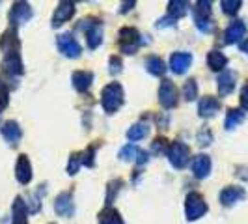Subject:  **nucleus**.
Instances as JSON below:
<instances>
[{
    "instance_id": "nucleus-24",
    "label": "nucleus",
    "mask_w": 248,
    "mask_h": 224,
    "mask_svg": "<svg viewBox=\"0 0 248 224\" xmlns=\"http://www.w3.org/2000/svg\"><path fill=\"white\" fill-rule=\"evenodd\" d=\"M97 221H99V224H124V219H122L120 211L110 208V206H107L105 209H101Z\"/></svg>"
},
{
    "instance_id": "nucleus-16",
    "label": "nucleus",
    "mask_w": 248,
    "mask_h": 224,
    "mask_svg": "<svg viewBox=\"0 0 248 224\" xmlns=\"http://www.w3.org/2000/svg\"><path fill=\"white\" fill-rule=\"evenodd\" d=\"M235 82H237V73L232 71V69H224L220 77H218V94L226 97L230 96L233 90H235Z\"/></svg>"
},
{
    "instance_id": "nucleus-13",
    "label": "nucleus",
    "mask_w": 248,
    "mask_h": 224,
    "mask_svg": "<svg viewBox=\"0 0 248 224\" xmlns=\"http://www.w3.org/2000/svg\"><path fill=\"white\" fill-rule=\"evenodd\" d=\"M120 159L122 161H135L138 164H144L148 161V151L140 149L138 146H133V144H127L120 149Z\"/></svg>"
},
{
    "instance_id": "nucleus-10",
    "label": "nucleus",
    "mask_w": 248,
    "mask_h": 224,
    "mask_svg": "<svg viewBox=\"0 0 248 224\" xmlns=\"http://www.w3.org/2000/svg\"><path fill=\"white\" fill-rule=\"evenodd\" d=\"M54 211L58 213L60 217H65V219L73 217L75 204H73V194H71L69 191L60 192V194L56 196V202H54Z\"/></svg>"
},
{
    "instance_id": "nucleus-25",
    "label": "nucleus",
    "mask_w": 248,
    "mask_h": 224,
    "mask_svg": "<svg viewBox=\"0 0 248 224\" xmlns=\"http://www.w3.org/2000/svg\"><path fill=\"white\" fill-rule=\"evenodd\" d=\"M226 64H228V58L224 56L220 50H211L207 54V65L211 67L213 71H224Z\"/></svg>"
},
{
    "instance_id": "nucleus-35",
    "label": "nucleus",
    "mask_w": 248,
    "mask_h": 224,
    "mask_svg": "<svg viewBox=\"0 0 248 224\" xmlns=\"http://www.w3.org/2000/svg\"><path fill=\"white\" fill-rule=\"evenodd\" d=\"M95 149H97V146H90V148H88L84 153H80L82 164H86V166H93V164H95V159H93V155H95Z\"/></svg>"
},
{
    "instance_id": "nucleus-39",
    "label": "nucleus",
    "mask_w": 248,
    "mask_h": 224,
    "mask_svg": "<svg viewBox=\"0 0 248 224\" xmlns=\"http://www.w3.org/2000/svg\"><path fill=\"white\" fill-rule=\"evenodd\" d=\"M241 105H243L245 111H248V84L243 88V92H241Z\"/></svg>"
},
{
    "instance_id": "nucleus-41",
    "label": "nucleus",
    "mask_w": 248,
    "mask_h": 224,
    "mask_svg": "<svg viewBox=\"0 0 248 224\" xmlns=\"http://www.w3.org/2000/svg\"><path fill=\"white\" fill-rule=\"evenodd\" d=\"M241 49L245 50V52H248V41H243V43H241Z\"/></svg>"
},
{
    "instance_id": "nucleus-23",
    "label": "nucleus",
    "mask_w": 248,
    "mask_h": 224,
    "mask_svg": "<svg viewBox=\"0 0 248 224\" xmlns=\"http://www.w3.org/2000/svg\"><path fill=\"white\" fill-rule=\"evenodd\" d=\"M2 137L6 138L10 144H17L21 138H23V131H21V127H19V124L17 122H13V120H10V122H6V124L2 125Z\"/></svg>"
},
{
    "instance_id": "nucleus-34",
    "label": "nucleus",
    "mask_w": 248,
    "mask_h": 224,
    "mask_svg": "<svg viewBox=\"0 0 248 224\" xmlns=\"http://www.w3.org/2000/svg\"><path fill=\"white\" fill-rule=\"evenodd\" d=\"M122 179H114V181H110L108 183V194H107V204L110 206L112 200H114V196H116V192H120V189H122Z\"/></svg>"
},
{
    "instance_id": "nucleus-37",
    "label": "nucleus",
    "mask_w": 248,
    "mask_h": 224,
    "mask_svg": "<svg viewBox=\"0 0 248 224\" xmlns=\"http://www.w3.org/2000/svg\"><path fill=\"white\" fill-rule=\"evenodd\" d=\"M122 71V60L118 58V56H112L110 58V73L116 75Z\"/></svg>"
},
{
    "instance_id": "nucleus-14",
    "label": "nucleus",
    "mask_w": 248,
    "mask_h": 224,
    "mask_svg": "<svg viewBox=\"0 0 248 224\" xmlns=\"http://www.w3.org/2000/svg\"><path fill=\"white\" fill-rule=\"evenodd\" d=\"M192 64V54L190 52H174L170 58V67L175 75H183L188 71Z\"/></svg>"
},
{
    "instance_id": "nucleus-1",
    "label": "nucleus",
    "mask_w": 248,
    "mask_h": 224,
    "mask_svg": "<svg viewBox=\"0 0 248 224\" xmlns=\"http://www.w3.org/2000/svg\"><path fill=\"white\" fill-rule=\"evenodd\" d=\"M124 105V88L120 82H110L101 90V107L107 114H114Z\"/></svg>"
},
{
    "instance_id": "nucleus-15",
    "label": "nucleus",
    "mask_w": 248,
    "mask_h": 224,
    "mask_svg": "<svg viewBox=\"0 0 248 224\" xmlns=\"http://www.w3.org/2000/svg\"><path fill=\"white\" fill-rule=\"evenodd\" d=\"M15 176L19 179V183H23V185H28L32 181V164L26 155H19L17 164H15Z\"/></svg>"
},
{
    "instance_id": "nucleus-29",
    "label": "nucleus",
    "mask_w": 248,
    "mask_h": 224,
    "mask_svg": "<svg viewBox=\"0 0 248 224\" xmlns=\"http://www.w3.org/2000/svg\"><path fill=\"white\" fill-rule=\"evenodd\" d=\"M148 133H149V125L135 124L129 131H127V138L133 140V142H137V140H142V138L148 137Z\"/></svg>"
},
{
    "instance_id": "nucleus-30",
    "label": "nucleus",
    "mask_w": 248,
    "mask_h": 224,
    "mask_svg": "<svg viewBox=\"0 0 248 224\" xmlns=\"http://www.w3.org/2000/svg\"><path fill=\"white\" fill-rule=\"evenodd\" d=\"M183 97L186 101H192L198 97V84H196L194 79H188L185 82V86H183Z\"/></svg>"
},
{
    "instance_id": "nucleus-33",
    "label": "nucleus",
    "mask_w": 248,
    "mask_h": 224,
    "mask_svg": "<svg viewBox=\"0 0 248 224\" xmlns=\"http://www.w3.org/2000/svg\"><path fill=\"white\" fill-rule=\"evenodd\" d=\"M10 103V90L6 86V82L0 79V111H4Z\"/></svg>"
},
{
    "instance_id": "nucleus-28",
    "label": "nucleus",
    "mask_w": 248,
    "mask_h": 224,
    "mask_svg": "<svg viewBox=\"0 0 248 224\" xmlns=\"http://www.w3.org/2000/svg\"><path fill=\"white\" fill-rule=\"evenodd\" d=\"M245 122V112L239 111V109H230L228 114H226V129L232 131L235 129L237 125H241Z\"/></svg>"
},
{
    "instance_id": "nucleus-7",
    "label": "nucleus",
    "mask_w": 248,
    "mask_h": 224,
    "mask_svg": "<svg viewBox=\"0 0 248 224\" xmlns=\"http://www.w3.org/2000/svg\"><path fill=\"white\" fill-rule=\"evenodd\" d=\"M56 45H58V50L62 52L63 56H67V58H78L80 56V45H78V41L75 39V36L71 32H65V34H60L58 39H56Z\"/></svg>"
},
{
    "instance_id": "nucleus-18",
    "label": "nucleus",
    "mask_w": 248,
    "mask_h": 224,
    "mask_svg": "<svg viewBox=\"0 0 248 224\" xmlns=\"http://www.w3.org/2000/svg\"><path fill=\"white\" fill-rule=\"evenodd\" d=\"M247 196V192H245V189L243 187H235V185H230L222 189V192H220V204L222 206H233L237 204L239 200H243Z\"/></svg>"
},
{
    "instance_id": "nucleus-26",
    "label": "nucleus",
    "mask_w": 248,
    "mask_h": 224,
    "mask_svg": "<svg viewBox=\"0 0 248 224\" xmlns=\"http://www.w3.org/2000/svg\"><path fill=\"white\" fill-rule=\"evenodd\" d=\"M146 69L155 77H161V75L166 73V64L161 56H149L146 60Z\"/></svg>"
},
{
    "instance_id": "nucleus-31",
    "label": "nucleus",
    "mask_w": 248,
    "mask_h": 224,
    "mask_svg": "<svg viewBox=\"0 0 248 224\" xmlns=\"http://www.w3.org/2000/svg\"><path fill=\"white\" fill-rule=\"evenodd\" d=\"M220 6H222V12L226 13V15H235V13L241 10L243 2H241V0H222Z\"/></svg>"
},
{
    "instance_id": "nucleus-21",
    "label": "nucleus",
    "mask_w": 248,
    "mask_h": 224,
    "mask_svg": "<svg viewBox=\"0 0 248 224\" xmlns=\"http://www.w3.org/2000/svg\"><path fill=\"white\" fill-rule=\"evenodd\" d=\"M12 224H28V208L21 196L13 200L12 206Z\"/></svg>"
},
{
    "instance_id": "nucleus-22",
    "label": "nucleus",
    "mask_w": 248,
    "mask_h": 224,
    "mask_svg": "<svg viewBox=\"0 0 248 224\" xmlns=\"http://www.w3.org/2000/svg\"><path fill=\"white\" fill-rule=\"evenodd\" d=\"M71 82L77 92H86L93 82V73L92 71H75L71 75Z\"/></svg>"
},
{
    "instance_id": "nucleus-5",
    "label": "nucleus",
    "mask_w": 248,
    "mask_h": 224,
    "mask_svg": "<svg viewBox=\"0 0 248 224\" xmlns=\"http://www.w3.org/2000/svg\"><path fill=\"white\" fill-rule=\"evenodd\" d=\"M185 213L188 221H198V219H202V217L207 213V204H205V200H203V196H202L200 192H190V194H186Z\"/></svg>"
},
{
    "instance_id": "nucleus-11",
    "label": "nucleus",
    "mask_w": 248,
    "mask_h": 224,
    "mask_svg": "<svg viewBox=\"0 0 248 224\" xmlns=\"http://www.w3.org/2000/svg\"><path fill=\"white\" fill-rule=\"evenodd\" d=\"M247 37V25L243 21H233L224 32V41L233 45V43H243Z\"/></svg>"
},
{
    "instance_id": "nucleus-6",
    "label": "nucleus",
    "mask_w": 248,
    "mask_h": 224,
    "mask_svg": "<svg viewBox=\"0 0 248 224\" xmlns=\"http://www.w3.org/2000/svg\"><path fill=\"white\" fill-rule=\"evenodd\" d=\"M140 34H138L137 28L133 26H124L120 30V50L124 54H135L140 45Z\"/></svg>"
},
{
    "instance_id": "nucleus-38",
    "label": "nucleus",
    "mask_w": 248,
    "mask_h": 224,
    "mask_svg": "<svg viewBox=\"0 0 248 224\" xmlns=\"http://www.w3.org/2000/svg\"><path fill=\"white\" fill-rule=\"evenodd\" d=\"M161 149L162 151L166 149V140H164V138H157V140L153 142V151H155V153H161Z\"/></svg>"
},
{
    "instance_id": "nucleus-8",
    "label": "nucleus",
    "mask_w": 248,
    "mask_h": 224,
    "mask_svg": "<svg viewBox=\"0 0 248 224\" xmlns=\"http://www.w3.org/2000/svg\"><path fill=\"white\" fill-rule=\"evenodd\" d=\"M159 101L164 109H174L177 107V88L172 80L164 79L159 86Z\"/></svg>"
},
{
    "instance_id": "nucleus-19",
    "label": "nucleus",
    "mask_w": 248,
    "mask_h": 224,
    "mask_svg": "<svg viewBox=\"0 0 248 224\" xmlns=\"http://www.w3.org/2000/svg\"><path fill=\"white\" fill-rule=\"evenodd\" d=\"M220 111V101L213 96H205L202 97L198 103V112L202 118H213L217 112Z\"/></svg>"
},
{
    "instance_id": "nucleus-9",
    "label": "nucleus",
    "mask_w": 248,
    "mask_h": 224,
    "mask_svg": "<svg viewBox=\"0 0 248 224\" xmlns=\"http://www.w3.org/2000/svg\"><path fill=\"white\" fill-rule=\"evenodd\" d=\"M32 19V8L26 2H15L10 12V21L13 26H21Z\"/></svg>"
},
{
    "instance_id": "nucleus-27",
    "label": "nucleus",
    "mask_w": 248,
    "mask_h": 224,
    "mask_svg": "<svg viewBox=\"0 0 248 224\" xmlns=\"http://www.w3.org/2000/svg\"><path fill=\"white\" fill-rule=\"evenodd\" d=\"M188 2H183V0H172L170 4H168V15L172 17V19H181L183 15H186L188 12Z\"/></svg>"
},
{
    "instance_id": "nucleus-40",
    "label": "nucleus",
    "mask_w": 248,
    "mask_h": 224,
    "mask_svg": "<svg viewBox=\"0 0 248 224\" xmlns=\"http://www.w3.org/2000/svg\"><path fill=\"white\" fill-rule=\"evenodd\" d=\"M131 6H135V2H125L124 4V8H122V12H129V10H131Z\"/></svg>"
},
{
    "instance_id": "nucleus-20",
    "label": "nucleus",
    "mask_w": 248,
    "mask_h": 224,
    "mask_svg": "<svg viewBox=\"0 0 248 224\" xmlns=\"http://www.w3.org/2000/svg\"><path fill=\"white\" fill-rule=\"evenodd\" d=\"M192 174L196 176L198 179L207 177V176L211 174V159L207 155H203V153L196 155L192 159Z\"/></svg>"
},
{
    "instance_id": "nucleus-17",
    "label": "nucleus",
    "mask_w": 248,
    "mask_h": 224,
    "mask_svg": "<svg viewBox=\"0 0 248 224\" xmlns=\"http://www.w3.org/2000/svg\"><path fill=\"white\" fill-rule=\"evenodd\" d=\"M75 13V4L73 2H60L58 4V8H56V12L52 15V26L56 28V26H62L63 23H67L71 17H73Z\"/></svg>"
},
{
    "instance_id": "nucleus-4",
    "label": "nucleus",
    "mask_w": 248,
    "mask_h": 224,
    "mask_svg": "<svg viewBox=\"0 0 248 224\" xmlns=\"http://www.w3.org/2000/svg\"><path fill=\"white\" fill-rule=\"evenodd\" d=\"M78 28L84 30V34H86V43L90 49H97L101 43H103V28H101V23L97 19H93V17L84 19V21H80Z\"/></svg>"
},
{
    "instance_id": "nucleus-2",
    "label": "nucleus",
    "mask_w": 248,
    "mask_h": 224,
    "mask_svg": "<svg viewBox=\"0 0 248 224\" xmlns=\"http://www.w3.org/2000/svg\"><path fill=\"white\" fill-rule=\"evenodd\" d=\"M194 21H196V26H198L200 32L203 34H211L215 30V23L211 19V2L207 0H200L194 4Z\"/></svg>"
},
{
    "instance_id": "nucleus-12",
    "label": "nucleus",
    "mask_w": 248,
    "mask_h": 224,
    "mask_svg": "<svg viewBox=\"0 0 248 224\" xmlns=\"http://www.w3.org/2000/svg\"><path fill=\"white\" fill-rule=\"evenodd\" d=\"M2 67H4V71L8 75H23L25 65H23V60H21V52H8V54H4Z\"/></svg>"
},
{
    "instance_id": "nucleus-32",
    "label": "nucleus",
    "mask_w": 248,
    "mask_h": 224,
    "mask_svg": "<svg viewBox=\"0 0 248 224\" xmlns=\"http://www.w3.org/2000/svg\"><path fill=\"white\" fill-rule=\"evenodd\" d=\"M80 164H82L80 153H73V155H71V159H69V164H67V174H69V176H75L77 172H78Z\"/></svg>"
},
{
    "instance_id": "nucleus-3",
    "label": "nucleus",
    "mask_w": 248,
    "mask_h": 224,
    "mask_svg": "<svg viewBox=\"0 0 248 224\" xmlns=\"http://www.w3.org/2000/svg\"><path fill=\"white\" fill-rule=\"evenodd\" d=\"M166 155H168V161L174 168H185L188 161H190V148L186 146L185 142H172L168 149H166Z\"/></svg>"
},
{
    "instance_id": "nucleus-36",
    "label": "nucleus",
    "mask_w": 248,
    "mask_h": 224,
    "mask_svg": "<svg viewBox=\"0 0 248 224\" xmlns=\"http://www.w3.org/2000/svg\"><path fill=\"white\" fill-rule=\"evenodd\" d=\"M211 133L207 131V129H203L202 133L198 135V142H200V146H209L211 144Z\"/></svg>"
}]
</instances>
